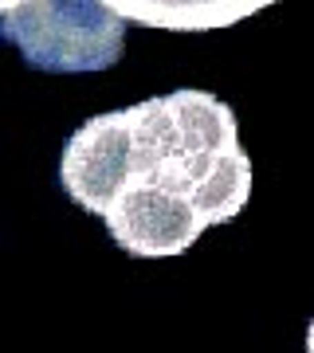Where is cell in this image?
Wrapping results in <instances>:
<instances>
[{
    "label": "cell",
    "instance_id": "1",
    "mask_svg": "<svg viewBox=\"0 0 314 353\" xmlns=\"http://www.w3.org/2000/svg\"><path fill=\"white\" fill-rule=\"evenodd\" d=\"M0 28L28 63L51 75L106 71L126 48L122 12L99 0H4Z\"/></svg>",
    "mask_w": 314,
    "mask_h": 353
},
{
    "label": "cell",
    "instance_id": "2",
    "mask_svg": "<svg viewBox=\"0 0 314 353\" xmlns=\"http://www.w3.org/2000/svg\"><path fill=\"white\" fill-rule=\"evenodd\" d=\"M102 220L110 228L114 243L138 259L185 255L208 228L193 196L165 176H130Z\"/></svg>",
    "mask_w": 314,
    "mask_h": 353
},
{
    "label": "cell",
    "instance_id": "3",
    "mask_svg": "<svg viewBox=\"0 0 314 353\" xmlns=\"http://www.w3.org/2000/svg\"><path fill=\"white\" fill-rule=\"evenodd\" d=\"M130 176H134V134L126 110L87 118L59 157V185L79 208L95 216H106L110 201L126 189Z\"/></svg>",
    "mask_w": 314,
    "mask_h": 353
},
{
    "label": "cell",
    "instance_id": "4",
    "mask_svg": "<svg viewBox=\"0 0 314 353\" xmlns=\"http://www.w3.org/2000/svg\"><path fill=\"white\" fill-rule=\"evenodd\" d=\"M193 176V204L208 228H220L244 212L251 196V157L239 150L208 153V157H185Z\"/></svg>",
    "mask_w": 314,
    "mask_h": 353
},
{
    "label": "cell",
    "instance_id": "5",
    "mask_svg": "<svg viewBox=\"0 0 314 353\" xmlns=\"http://www.w3.org/2000/svg\"><path fill=\"white\" fill-rule=\"evenodd\" d=\"M181 126L188 157H208V153L239 150V126L228 102H220L213 90H173L169 94Z\"/></svg>",
    "mask_w": 314,
    "mask_h": 353
},
{
    "label": "cell",
    "instance_id": "6",
    "mask_svg": "<svg viewBox=\"0 0 314 353\" xmlns=\"http://www.w3.org/2000/svg\"><path fill=\"white\" fill-rule=\"evenodd\" d=\"M126 118H130V134H134V176H150L161 165L188 157L169 94L126 106Z\"/></svg>",
    "mask_w": 314,
    "mask_h": 353
},
{
    "label": "cell",
    "instance_id": "7",
    "mask_svg": "<svg viewBox=\"0 0 314 353\" xmlns=\"http://www.w3.org/2000/svg\"><path fill=\"white\" fill-rule=\"evenodd\" d=\"M306 353H314V318H311V326H306Z\"/></svg>",
    "mask_w": 314,
    "mask_h": 353
}]
</instances>
